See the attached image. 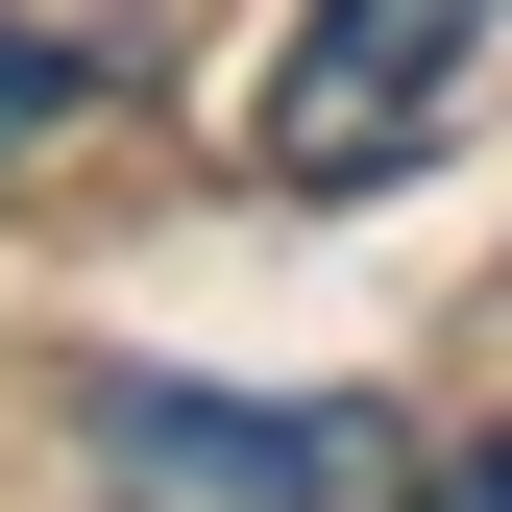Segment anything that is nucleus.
<instances>
[{
    "mask_svg": "<svg viewBox=\"0 0 512 512\" xmlns=\"http://www.w3.org/2000/svg\"><path fill=\"white\" fill-rule=\"evenodd\" d=\"M98 98H122V49H98V25H0V171H25L49 122H98Z\"/></svg>",
    "mask_w": 512,
    "mask_h": 512,
    "instance_id": "7ed1b4c3",
    "label": "nucleus"
},
{
    "mask_svg": "<svg viewBox=\"0 0 512 512\" xmlns=\"http://www.w3.org/2000/svg\"><path fill=\"white\" fill-rule=\"evenodd\" d=\"M488 25H512V0H293L269 98H244V171H269V196H366V171H415Z\"/></svg>",
    "mask_w": 512,
    "mask_h": 512,
    "instance_id": "f257e3e1",
    "label": "nucleus"
},
{
    "mask_svg": "<svg viewBox=\"0 0 512 512\" xmlns=\"http://www.w3.org/2000/svg\"><path fill=\"white\" fill-rule=\"evenodd\" d=\"M74 439L122 488H415V415L366 391H196V366H74Z\"/></svg>",
    "mask_w": 512,
    "mask_h": 512,
    "instance_id": "f03ea898",
    "label": "nucleus"
},
{
    "mask_svg": "<svg viewBox=\"0 0 512 512\" xmlns=\"http://www.w3.org/2000/svg\"><path fill=\"white\" fill-rule=\"evenodd\" d=\"M464 488H512V439H488V464H464Z\"/></svg>",
    "mask_w": 512,
    "mask_h": 512,
    "instance_id": "20e7f679",
    "label": "nucleus"
}]
</instances>
